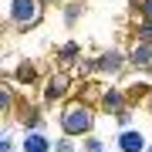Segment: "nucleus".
I'll use <instances>...</instances> for the list:
<instances>
[{"instance_id": "obj_1", "label": "nucleus", "mask_w": 152, "mask_h": 152, "mask_svg": "<svg viewBox=\"0 0 152 152\" xmlns=\"http://www.w3.org/2000/svg\"><path fill=\"white\" fill-rule=\"evenodd\" d=\"M95 125V112L88 108L85 102H71L64 112H61V132H64L68 139H78L85 135V132H91Z\"/></svg>"}, {"instance_id": "obj_2", "label": "nucleus", "mask_w": 152, "mask_h": 152, "mask_svg": "<svg viewBox=\"0 0 152 152\" xmlns=\"http://www.w3.org/2000/svg\"><path fill=\"white\" fill-rule=\"evenodd\" d=\"M41 14H44L41 0H14L10 4V20H14V27H20V31L41 24Z\"/></svg>"}, {"instance_id": "obj_3", "label": "nucleus", "mask_w": 152, "mask_h": 152, "mask_svg": "<svg viewBox=\"0 0 152 152\" xmlns=\"http://www.w3.org/2000/svg\"><path fill=\"white\" fill-rule=\"evenodd\" d=\"M145 149V135L135 129H122L118 132V152H142Z\"/></svg>"}, {"instance_id": "obj_4", "label": "nucleus", "mask_w": 152, "mask_h": 152, "mask_svg": "<svg viewBox=\"0 0 152 152\" xmlns=\"http://www.w3.org/2000/svg\"><path fill=\"white\" fill-rule=\"evenodd\" d=\"M20 149H24V152H51V139L44 135V132H27Z\"/></svg>"}, {"instance_id": "obj_5", "label": "nucleus", "mask_w": 152, "mask_h": 152, "mask_svg": "<svg viewBox=\"0 0 152 152\" xmlns=\"http://www.w3.org/2000/svg\"><path fill=\"white\" fill-rule=\"evenodd\" d=\"M129 61L135 68H145V64H152V44H145V41H139L135 48L129 51Z\"/></svg>"}, {"instance_id": "obj_6", "label": "nucleus", "mask_w": 152, "mask_h": 152, "mask_svg": "<svg viewBox=\"0 0 152 152\" xmlns=\"http://www.w3.org/2000/svg\"><path fill=\"white\" fill-rule=\"evenodd\" d=\"M64 91H68V78H64V75H54V78L48 81V102H54V98H61Z\"/></svg>"}, {"instance_id": "obj_7", "label": "nucleus", "mask_w": 152, "mask_h": 152, "mask_svg": "<svg viewBox=\"0 0 152 152\" xmlns=\"http://www.w3.org/2000/svg\"><path fill=\"white\" fill-rule=\"evenodd\" d=\"M122 102H125L122 91H105L102 95V108L105 112H122Z\"/></svg>"}, {"instance_id": "obj_8", "label": "nucleus", "mask_w": 152, "mask_h": 152, "mask_svg": "<svg viewBox=\"0 0 152 152\" xmlns=\"http://www.w3.org/2000/svg\"><path fill=\"white\" fill-rule=\"evenodd\" d=\"M122 61H125V58L118 54V51H105V54H102V68H105V71H118Z\"/></svg>"}, {"instance_id": "obj_9", "label": "nucleus", "mask_w": 152, "mask_h": 152, "mask_svg": "<svg viewBox=\"0 0 152 152\" xmlns=\"http://www.w3.org/2000/svg\"><path fill=\"white\" fill-rule=\"evenodd\" d=\"M71 61H78V44L68 41L64 48H61V64H71Z\"/></svg>"}, {"instance_id": "obj_10", "label": "nucleus", "mask_w": 152, "mask_h": 152, "mask_svg": "<svg viewBox=\"0 0 152 152\" xmlns=\"http://www.w3.org/2000/svg\"><path fill=\"white\" fill-rule=\"evenodd\" d=\"M10 108H14V91L0 85V112H10Z\"/></svg>"}, {"instance_id": "obj_11", "label": "nucleus", "mask_w": 152, "mask_h": 152, "mask_svg": "<svg viewBox=\"0 0 152 152\" xmlns=\"http://www.w3.org/2000/svg\"><path fill=\"white\" fill-rule=\"evenodd\" d=\"M139 41L152 44V20H145V24H142V31H139Z\"/></svg>"}, {"instance_id": "obj_12", "label": "nucleus", "mask_w": 152, "mask_h": 152, "mask_svg": "<svg viewBox=\"0 0 152 152\" xmlns=\"http://www.w3.org/2000/svg\"><path fill=\"white\" fill-rule=\"evenodd\" d=\"M51 149H58V152H71V149H75V142H71V139H58Z\"/></svg>"}, {"instance_id": "obj_13", "label": "nucleus", "mask_w": 152, "mask_h": 152, "mask_svg": "<svg viewBox=\"0 0 152 152\" xmlns=\"http://www.w3.org/2000/svg\"><path fill=\"white\" fill-rule=\"evenodd\" d=\"M78 14H81V7L71 4V7H68V14H64V20H68V24H75V20H78Z\"/></svg>"}, {"instance_id": "obj_14", "label": "nucleus", "mask_w": 152, "mask_h": 152, "mask_svg": "<svg viewBox=\"0 0 152 152\" xmlns=\"http://www.w3.org/2000/svg\"><path fill=\"white\" fill-rule=\"evenodd\" d=\"M81 149H85V152H102V142H98V139H88Z\"/></svg>"}, {"instance_id": "obj_15", "label": "nucleus", "mask_w": 152, "mask_h": 152, "mask_svg": "<svg viewBox=\"0 0 152 152\" xmlns=\"http://www.w3.org/2000/svg\"><path fill=\"white\" fill-rule=\"evenodd\" d=\"M0 152H14V142L7 139V135H0Z\"/></svg>"}, {"instance_id": "obj_16", "label": "nucleus", "mask_w": 152, "mask_h": 152, "mask_svg": "<svg viewBox=\"0 0 152 152\" xmlns=\"http://www.w3.org/2000/svg\"><path fill=\"white\" fill-rule=\"evenodd\" d=\"M142 10H145V17L152 20V0H142Z\"/></svg>"}, {"instance_id": "obj_17", "label": "nucleus", "mask_w": 152, "mask_h": 152, "mask_svg": "<svg viewBox=\"0 0 152 152\" xmlns=\"http://www.w3.org/2000/svg\"><path fill=\"white\" fill-rule=\"evenodd\" d=\"M41 4H61V0H41Z\"/></svg>"}, {"instance_id": "obj_18", "label": "nucleus", "mask_w": 152, "mask_h": 152, "mask_svg": "<svg viewBox=\"0 0 152 152\" xmlns=\"http://www.w3.org/2000/svg\"><path fill=\"white\" fill-rule=\"evenodd\" d=\"M149 112H152V95H149Z\"/></svg>"}, {"instance_id": "obj_19", "label": "nucleus", "mask_w": 152, "mask_h": 152, "mask_svg": "<svg viewBox=\"0 0 152 152\" xmlns=\"http://www.w3.org/2000/svg\"><path fill=\"white\" fill-rule=\"evenodd\" d=\"M102 152H105V149H102Z\"/></svg>"}]
</instances>
